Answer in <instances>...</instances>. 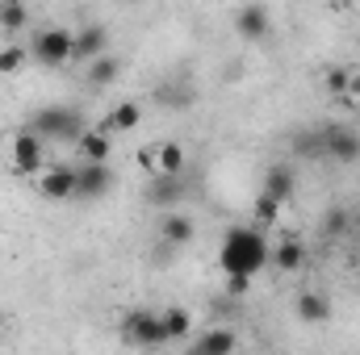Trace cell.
<instances>
[{
    "mask_svg": "<svg viewBox=\"0 0 360 355\" xmlns=\"http://www.w3.org/2000/svg\"><path fill=\"white\" fill-rule=\"evenodd\" d=\"M269 239L260 234V226H231L226 230V239H222V251H218V264L222 272H248V276H256V272H264L269 267Z\"/></svg>",
    "mask_w": 360,
    "mask_h": 355,
    "instance_id": "1",
    "label": "cell"
},
{
    "mask_svg": "<svg viewBox=\"0 0 360 355\" xmlns=\"http://www.w3.org/2000/svg\"><path fill=\"white\" fill-rule=\"evenodd\" d=\"M25 126H30L34 134H42L46 142H68V147H76V138L89 130V121H84L80 109H72V105H46V109H34Z\"/></svg>",
    "mask_w": 360,
    "mask_h": 355,
    "instance_id": "2",
    "label": "cell"
},
{
    "mask_svg": "<svg viewBox=\"0 0 360 355\" xmlns=\"http://www.w3.org/2000/svg\"><path fill=\"white\" fill-rule=\"evenodd\" d=\"M8 163H13L17 176H38V172L46 168V138L34 134L30 126L17 130L13 142H8Z\"/></svg>",
    "mask_w": 360,
    "mask_h": 355,
    "instance_id": "3",
    "label": "cell"
},
{
    "mask_svg": "<svg viewBox=\"0 0 360 355\" xmlns=\"http://www.w3.org/2000/svg\"><path fill=\"white\" fill-rule=\"evenodd\" d=\"M30 55H34L38 63H46V67H63V63H72V55H76V34H72V29H63V25L38 29V38H34V46H30Z\"/></svg>",
    "mask_w": 360,
    "mask_h": 355,
    "instance_id": "4",
    "label": "cell"
},
{
    "mask_svg": "<svg viewBox=\"0 0 360 355\" xmlns=\"http://www.w3.org/2000/svg\"><path fill=\"white\" fill-rule=\"evenodd\" d=\"M122 339L130 347H164L168 343V330H164V318L151 314V309H130L122 318Z\"/></svg>",
    "mask_w": 360,
    "mask_h": 355,
    "instance_id": "5",
    "label": "cell"
},
{
    "mask_svg": "<svg viewBox=\"0 0 360 355\" xmlns=\"http://www.w3.org/2000/svg\"><path fill=\"white\" fill-rule=\"evenodd\" d=\"M327 159L335 163H360V130L356 126H323Z\"/></svg>",
    "mask_w": 360,
    "mask_h": 355,
    "instance_id": "6",
    "label": "cell"
},
{
    "mask_svg": "<svg viewBox=\"0 0 360 355\" xmlns=\"http://www.w3.org/2000/svg\"><path fill=\"white\" fill-rule=\"evenodd\" d=\"M109 188H113V168H109V163H89V159H80V168H76V196H80V201H101Z\"/></svg>",
    "mask_w": 360,
    "mask_h": 355,
    "instance_id": "7",
    "label": "cell"
},
{
    "mask_svg": "<svg viewBox=\"0 0 360 355\" xmlns=\"http://www.w3.org/2000/svg\"><path fill=\"white\" fill-rule=\"evenodd\" d=\"M38 192H42L46 201H68V196H76V168H68V163L42 168V172H38Z\"/></svg>",
    "mask_w": 360,
    "mask_h": 355,
    "instance_id": "8",
    "label": "cell"
},
{
    "mask_svg": "<svg viewBox=\"0 0 360 355\" xmlns=\"http://www.w3.org/2000/svg\"><path fill=\"white\" fill-rule=\"evenodd\" d=\"M147 201L155 209H176L184 201V172L172 176V172H151V184H147Z\"/></svg>",
    "mask_w": 360,
    "mask_h": 355,
    "instance_id": "9",
    "label": "cell"
},
{
    "mask_svg": "<svg viewBox=\"0 0 360 355\" xmlns=\"http://www.w3.org/2000/svg\"><path fill=\"white\" fill-rule=\"evenodd\" d=\"M139 121H143V105H139V100H122V105H113L96 126H101L105 134H130Z\"/></svg>",
    "mask_w": 360,
    "mask_h": 355,
    "instance_id": "10",
    "label": "cell"
},
{
    "mask_svg": "<svg viewBox=\"0 0 360 355\" xmlns=\"http://www.w3.org/2000/svg\"><path fill=\"white\" fill-rule=\"evenodd\" d=\"M293 314H297V322L323 326V322H331V301H327L319 288H306V293H297V301H293Z\"/></svg>",
    "mask_w": 360,
    "mask_h": 355,
    "instance_id": "11",
    "label": "cell"
},
{
    "mask_svg": "<svg viewBox=\"0 0 360 355\" xmlns=\"http://www.w3.org/2000/svg\"><path fill=\"white\" fill-rule=\"evenodd\" d=\"M272 29L269 13L260 8V4H248V8H239V17H235V34L243 38V42H264Z\"/></svg>",
    "mask_w": 360,
    "mask_h": 355,
    "instance_id": "12",
    "label": "cell"
},
{
    "mask_svg": "<svg viewBox=\"0 0 360 355\" xmlns=\"http://www.w3.org/2000/svg\"><path fill=\"white\" fill-rule=\"evenodd\" d=\"M76 155H84L89 163H105L113 155V134H105L101 126H89L80 138H76Z\"/></svg>",
    "mask_w": 360,
    "mask_h": 355,
    "instance_id": "13",
    "label": "cell"
},
{
    "mask_svg": "<svg viewBox=\"0 0 360 355\" xmlns=\"http://www.w3.org/2000/svg\"><path fill=\"white\" fill-rule=\"evenodd\" d=\"M160 234H164L168 247H188L193 234H197V222H193L188 213H180V209H168L164 222H160Z\"/></svg>",
    "mask_w": 360,
    "mask_h": 355,
    "instance_id": "14",
    "label": "cell"
},
{
    "mask_svg": "<svg viewBox=\"0 0 360 355\" xmlns=\"http://www.w3.org/2000/svg\"><path fill=\"white\" fill-rule=\"evenodd\" d=\"M109 51V29L105 25H84L80 34H76V63H92L96 55H105Z\"/></svg>",
    "mask_w": 360,
    "mask_h": 355,
    "instance_id": "15",
    "label": "cell"
},
{
    "mask_svg": "<svg viewBox=\"0 0 360 355\" xmlns=\"http://www.w3.org/2000/svg\"><path fill=\"white\" fill-rule=\"evenodd\" d=\"M235 347H239V339L231 330H205L201 339L188 343V351H197V355H226V351H235Z\"/></svg>",
    "mask_w": 360,
    "mask_h": 355,
    "instance_id": "16",
    "label": "cell"
},
{
    "mask_svg": "<svg viewBox=\"0 0 360 355\" xmlns=\"http://www.w3.org/2000/svg\"><path fill=\"white\" fill-rule=\"evenodd\" d=\"M260 192H269V196H276L281 205L293 196V168L289 163H272L269 172H264V188Z\"/></svg>",
    "mask_w": 360,
    "mask_h": 355,
    "instance_id": "17",
    "label": "cell"
},
{
    "mask_svg": "<svg viewBox=\"0 0 360 355\" xmlns=\"http://www.w3.org/2000/svg\"><path fill=\"white\" fill-rule=\"evenodd\" d=\"M117 76H122V63H117V55H109V51L96 55L89 63V88H109Z\"/></svg>",
    "mask_w": 360,
    "mask_h": 355,
    "instance_id": "18",
    "label": "cell"
},
{
    "mask_svg": "<svg viewBox=\"0 0 360 355\" xmlns=\"http://www.w3.org/2000/svg\"><path fill=\"white\" fill-rule=\"evenodd\" d=\"M269 264H276L281 272H297V267L306 264V247H302L297 239H285V243H276V247H272Z\"/></svg>",
    "mask_w": 360,
    "mask_h": 355,
    "instance_id": "19",
    "label": "cell"
},
{
    "mask_svg": "<svg viewBox=\"0 0 360 355\" xmlns=\"http://www.w3.org/2000/svg\"><path fill=\"white\" fill-rule=\"evenodd\" d=\"M293 155H297V159H327L323 130H297V134H293Z\"/></svg>",
    "mask_w": 360,
    "mask_h": 355,
    "instance_id": "20",
    "label": "cell"
},
{
    "mask_svg": "<svg viewBox=\"0 0 360 355\" xmlns=\"http://www.w3.org/2000/svg\"><path fill=\"white\" fill-rule=\"evenodd\" d=\"M30 25V4L25 0H0V29L4 34H17Z\"/></svg>",
    "mask_w": 360,
    "mask_h": 355,
    "instance_id": "21",
    "label": "cell"
},
{
    "mask_svg": "<svg viewBox=\"0 0 360 355\" xmlns=\"http://www.w3.org/2000/svg\"><path fill=\"white\" fill-rule=\"evenodd\" d=\"M348 230H356V222H352V213H348L344 205H331V209L323 213V234H327V239H344Z\"/></svg>",
    "mask_w": 360,
    "mask_h": 355,
    "instance_id": "22",
    "label": "cell"
},
{
    "mask_svg": "<svg viewBox=\"0 0 360 355\" xmlns=\"http://www.w3.org/2000/svg\"><path fill=\"white\" fill-rule=\"evenodd\" d=\"M155 172H172V176L184 172V147H180V142H164V147H155Z\"/></svg>",
    "mask_w": 360,
    "mask_h": 355,
    "instance_id": "23",
    "label": "cell"
},
{
    "mask_svg": "<svg viewBox=\"0 0 360 355\" xmlns=\"http://www.w3.org/2000/svg\"><path fill=\"white\" fill-rule=\"evenodd\" d=\"M164 330H168V343H180L188 330H193V314L188 309H164Z\"/></svg>",
    "mask_w": 360,
    "mask_h": 355,
    "instance_id": "24",
    "label": "cell"
},
{
    "mask_svg": "<svg viewBox=\"0 0 360 355\" xmlns=\"http://www.w3.org/2000/svg\"><path fill=\"white\" fill-rule=\"evenodd\" d=\"M25 59H30V51H25V46H17V42H8V46L0 51V76L21 72V67H25Z\"/></svg>",
    "mask_w": 360,
    "mask_h": 355,
    "instance_id": "25",
    "label": "cell"
},
{
    "mask_svg": "<svg viewBox=\"0 0 360 355\" xmlns=\"http://www.w3.org/2000/svg\"><path fill=\"white\" fill-rule=\"evenodd\" d=\"M256 222H260V226L281 222V201H276V196H269V192H260V196H256Z\"/></svg>",
    "mask_w": 360,
    "mask_h": 355,
    "instance_id": "26",
    "label": "cell"
},
{
    "mask_svg": "<svg viewBox=\"0 0 360 355\" xmlns=\"http://www.w3.org/2000/svg\"><path fill=\"white\" fill-rule=\"evenodd\" d=\"M248 288H252V276L248 272H226V297H248Z\"/></svg>",
    "mask_w": 360,
    "mask_h": 355,
    "instance_id": "27",
    "label": "cell"
},
{
    "mask_svg": "<svg viewBox=\"0 0 360 355\" xmlns=\"http://www.w3.org/2000/svg\"><path fill=\"white\" fill-rule=\"evenodd\" d=\"M323 84H327L331 96H344V92H348V72H344V67H331V72L323 76Z\"/></svg>",
    "mask_w": 360,
    "mask_h": 355,
    "instance_id": "28",
    "label": "cell"
},
{
    "mask_svg": "<svg viewBox=\"0 0 360 355\" xmlns=\"http://www.w3.org/2000/svg\"><path fill=\"white\" fill-rule=\"evenodd\" d=\"M139 168H143V172H155V147L139 151Z\"/></svg>",
    "mask_w": 360,
    "mask_h": 355,
    "instance_id": "29",
    "label": "cell"
},
{
    "mask_svg": "<svg viewBox=\"0 0 360 355\" xmlns=\"http://www.w3.org/2000/svg\"><path fill=\"white\" fill-rule=\"evenodd\" d=\"M352 222H356V230H360V209H356V213H352Z\"/></svg>",
    "mask_w": 360,
    "mask_h": 355,
    "instance_id": "30",
    "label": "cell"
},
{
    "mask_svg": "<svg viewBox=\"0 0 360 355\" xmlns=\"http://www.w3.org/2000/svg\"><path fill=\"white\" fill-rule=\"evenodd\" d=\"M0 330H4V314H0Z\"/></svg>",
    "mask_w": 360,
    "mask_h": 355,
    "instance_id": "31",
    "label": "cell"
}]
</instances>
